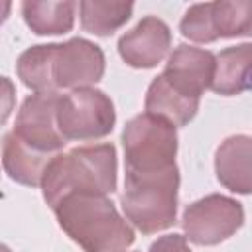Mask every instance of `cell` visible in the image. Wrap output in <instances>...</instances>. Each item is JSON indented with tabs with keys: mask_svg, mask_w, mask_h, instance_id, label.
<instances>
[{
	"mask_svg": "<svg viewBox=\"0 0 252 252\" xmlns=\"http://www.w3.org/2000/svg\"><path fill=\"white\" fill-rule=\"evenodd\" d=\"M41 189L51 209L73 193L106 197L116 189V148L94 144L53 156L43 171Z\"/></svg>",
	"mask_w": 252,
	"mask_h": 252,
	"instance_id": "6da1fadb",
	"label": "cell"
},
{
	"mask_svg": "<svg viewBox=\"0 0 252 252\" xmlns=\"http://www.w3.org/2000/svg\"><path fill=\"white\" fill-rule=\"evenodd\" d=\"M53 213L63 232L85 252H122L134 242L132 226L104 195H67Z\"/></svg>",
	"mask_w": 252,
	"mask_h": 252,
	"instance_id": "7a4b0ae2",
	"label": "cell"
},
{
	"mask_svg": "<svg viewBox=\"0 0 252 252\" xmlns=\"http://www.w3.org/2000/svg\"><path fill=\"white\" fill-rule=\"evenodd\" d=\"M177 165L159 171H128L120 197L126 219L144 234L173 226L177 213Z\"/></svg>",
	"mask_w": 252,
	"mask_h": 252,
	"instance_id": "3957f363",
	"label": "cell"
},
{
	"mask_svg": "<svg viewBox=\"0 0 252 252\" xmlns=\"http://www.w3.org/2000/svg\"><path fill=\"white\" fill-rule=\"evenodd\" d=\"M124 165L128 171H159L175 165V126L154 114H138L126 122L122 132Z\"/></svg>",
	"mask_w": 252,
	"mask_h": 252,
	"instance_id": "277c9868",
	"label": "cell"
},
{
	"mask_svg": "<svg viewBox=\"0 0 252 252\" xmlns=\"http://www.w3.org/2000/svg\"><path fill=\"white\" fill-rule=\"evenodd\" d=\"M55 120L65 142H87L108 136L114 128L116 112L108 94L98 89L85 87L59 94Z\"/></svg>",
	"mask_w": 252,
	"mask_h": 252,
	"instance_id": "5b68a950",
	"label": "cell"
},
{
	"mask_svg": "<svg viewBox=\"0 0 252 252\" xmlns=\"http://www.w3.org/2000/svg\"><path fill=\"white\" fill-rule=\"evenodd\" d=\"M244 222V209L224 195H207L183 211L181 226L185 238L199 246H213L230 238Z\"/></svg>",
	"mask_w": 252,
	"mask_h": 252,
	"instance_id": "8992f818",
	"label": "cell"
},
{
	"mask_svg": "<svg viewBox=\"0 0 252 252\" xmlns=\"http://www.w3.org/2000/svg\"><path fill=\"white\" fill-rule=\"evenodd\" d=\"M55 89H85L104 75V53L89 39L73 37L55 43L51 63Z\"/></svg>",
	"mask_w": 252,
	"mask_h": 252,
	"instance_id": "52a82bcc",
	"label": "cell"
},
{
	"mask_svg": "<svg viewBox=\"0 0 252 252\" xmlns=\"http://www.w3.org/2000/svg\"><path fill=\"white\" fill-rule=\"evenodd\" d=\"M57 98V93H35L28 96L20 106L16 126L12 130L26 146L49 156L65 146L55 120Z\"/></svg>",
	"mask_w": 252,
	"mask_h": 252,
	"instance_id": "ba28073f",
	"label": "cell"
},
{
	"mask_svg": "<svg viewBox=\"0 0 252 252\" xmlns=\"http://www.w3.org/2000/svg\"><path fill=\"white\" fill-rule=\"evenodd\" d=\"M215 73V55L193 45H177L167 57L161 77L179 94L201 100V94L211 87Z\"/></svg>",
	"mask_w": 252,
	"mask_h": 252,
	"instance_id": "9c48e42d",
	"label": "cell"
},
{
	"mask_svg": "<svg viewBox=\"0 0 252 252\" xmlns=\"http://www.w3.org/2000/svg\"><path fill=\"white\" fill-rule=\"evenodd\" d=\"M171 45L167 24L156 16H146L118 39V53L126 65L136 69H152L163 61Z\"/></svg>",
	"mask_w": 252,
	"mask_h": 252,
	"instance_id": "30bf717a",
	"label": "cell"
},
{
	"mask_svg": "<svg viewBox=\"0 0 252 252\" xmlns=\"http://www.w3.org/2000/svg\"><path fill=\"white\" fill-rule=\"evenodd\" d=\"M250 154L252 144L244 134L226 138L215 156V169L219 181L232 193H250Z\"/></svg>",
	"mask_w": 252,
	"mask_h": 252,
	"instance_id": "8fae6325",
	"label": "cell"
},
{
	"mask_svg": "<svg viewBox=\"0 0 252 252\" xmlns=\"http://www.w3.org/2000/svg\"><path fill=\"white\" fill-rule=\"evenodd\" d=\"M53 156L41 154L26 146L14 132H8L2 140V165L10 179L28 185L37 187L41 185L43 171Z\"/></svg>",
	"mask_w": 252,
	"mask_h": 252,
	"instance_id": "7c38bea8",
	"label": "cell"
},
{
	"mask_svg": "<svg viewBox=\"0 0 252 252\" xmlns=\"http://www.w3.org/2000/svg\"><path fill=\"white\" fill-rule=\"evenodd\" d=\"M250 43L226 47L219 55H215V73L211 89L222 96H232L246 91L250 87Z\"/></svg>",
	"mask_w": 252,
	"mask_h": 252,
	"instance_id": "4fadbf2b",
	"label": "cell"
},
{
	"mask_svg": "<svg viewBox=\"0 0 252 252\" xmlns=\"http://www.w3.org/2000/svg\"><path fill=\"white\" fill-rule=\"evenodd\" d=\"M199 110L197 98H187L175 93L161 75H158L146 93V112L163 118L171 126H185Z\"/></svg>",
	"mask_w": 252,
	"mask_h": 252,
	"instance_id": "5bb4252c",
	"label": "cell"
},
{
	"mask_svg": "<svg viewBox=\"0 0 252 252\" xmlns=\"http://www.w3.org/2000/svg\"><path fill=\"white\" fill-rule=\"evenodd\" d=\"M77 4L65 2H22V16L30 30L37 35H57L67 33L75 22Z\"/></svg>",
	"mask_w": 252,
	"mask_h": 252,
	"instance_id": "9a60e30c",
	"label": "cell"
},
{
	"mask_svg": "<svg viewBox=\"0 0 252 252\" xmlns=\"http://www.w3.org/2000/svg\"><path fill=\"white\" fill-rule=\"evenodd\" d=\"M53 49H55V43L33 45L18 57L16 71L28 89L35 93H57L53 83V73H51Z\"/></svg>",
	"mask_w": 252,
	"mask_h": 252,
	"instance_id": "2e32d148",
	"label": "cell"
},
{
	"mask_svg": "<svg viewBox=\"0 0 252 252\" xmlns=\"http://www.w3.org/2000/svg\"><path fill=\"white\" fill-rule=\"evenodd\" d=\"M81 26L94 35H110L124 26L134 10L132 2H81Z\"/></svg>",
	"mask_w": 252,
	"mask_h": 252,
	"instance_id": "e0dca14e",
	"label": "cell"
},
{
	"mask_svg": "<svg viewBox=\"0 0 252 252\" xmlns=\"http://www.w3.org/2000/svg\"><path fill=\"white\" fill-rule=\"evenodd\" d=\"M252 2H209V22L213 37L250 35L252 30Z\"/></svg>",
	"mask_w": 252,
	"mask_h": 252,
	"instance_id": "ac0fdd59",
	"label": "cell"
},
{
	"mask_svg": "<svg viewBox=\"0 0 252 252\" xmlns=\"http://www.w3.org/2000/svg\"><path fill=\"white\" fill-rule=\"evenodd\" d=\"M16 104V87L8 77H0V126L10 118Z\"/></svg>",
	"mask_w": 252,
	"mask_h": 252,
	"instance_id": "d6986e66",
	"label": "cell"
},
{
	"mask_svg": "<svg viewBox=\"0 0 252 252\" xmlns=\"http://www.w3.org/2000/svg\"><path fill=\"white\" fill-rule=\"evenodd\" d=\"M148 252H191V250L187 246L185 236L173 232V234L159 236L156 242H152V246H150Z\"/></svg>",
	"mask_w": 252,
	"mask_h": 252,
	"instance_id": "ffe728a7",
	"label": "cell"
},
{
	"mask_svg": "<svg viewBox=\"0 0 252 252\" xmlns=\"http://www.w3.org/2000/svg\"><path fill=\"white\" fill-rule=\"evenodd\" d=\"M10 10H12V4H10V2H0V24H4V22H6V18H8Z\"/></svg>",
	"mask_w": 252,
	"mask_h": 252,
	"instance_id": "44dd1931",
	"label": "cell"
},
{
	"mask_svg": "<svg viewBox=\"0 0 252 252\" xmlns=\"http://www.w3.org/2000/svg\"><path fill=\"white\" fill-rule=\"evenodd\" d=\"M0 252H12V250H10L6 244H0Z\"/></svg>",
	"mask_w": 252,
	"mask_h": 252,
	"instance_id": "7402d4cb",
	"label": "cell"
}]
</instances>
